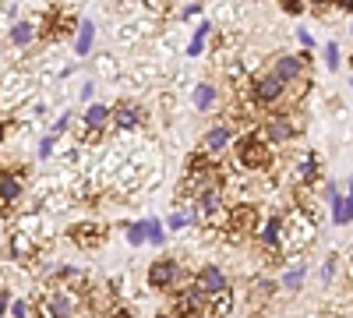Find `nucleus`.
Here are the masks:
<instances>
[{
	"label": "nucleus",
	"instance_id": "nucleus-7",
	"mask_svg": "<svg viewBox=\"0 0 353 318\" xmlns=\"http://www.w3.org/2000/svg\"><path fill=\"white\" fill-rule=\"evenodd\" d=\"M74 311H78V297L71 294V290H50L46 297H43V308H39V318H74Z\"/></svg>",
	"mask_w": 353,
	"mask_h": 318
},
{
	"label": "nucleus",
	"instance_id": "nucleus-10",
	"mask_svg": "<svg viewBox=\"0 0 353 318\" xmlns=\"http://www.w3.org/2000/svg\"><path fill=\"white\" fill-rule=\"evenodd\" d=\"M141 117H145L141 106H138L134 99H124V103H117V106H113V117H110V124H117L121 131H134V128L141 124Z\"/></svg>",
	"mask_w": 353,
	"mask_h": 318
},
{
	"label": "nucleus",
	"instance_id": "nucleus-12",
	"mask_svg": "<svg viewBox=\"0 0 353 318\" xmlns=\"http://www.w3.org/2000/svg\"><path fill=\"white\" fill-rule=\"evenodd\" d=\"M25 184L14 173H0V216H8V209H14V201L21 198Z\"/></svg>",
	"mask_w": 353,
	"mask_h": 318
},
{
	"label": "nucleus",
	"instance_id": "nucleus-26",
	"mask_svg": "<svg viewBox=\"0 0 353 318\" xmlns=\"http://www.w3.org/2000/svg\"><path fill=\"white\" fill-rule=\"evenodd\" d=\"M145 223V241L149 244H163L166 241V223H159V219H141Z\"/></svg>",
	"mask_w": 353,
	"mask_h": 318
},
{
	"label": "nucleus",
	"instance_id": "nucleus-19",
	"mask_svg": "<svg viewBox=\"0 0 353 318\" xmlns=\"http://www.w3.org/2000/svg\"><path fill=\"white\" fill-rule=\"evenodd\" d=\"M332 223H336V226L353 223V184L346 188V195H339V201L332 206Z\"/></svg>",
	"mask_w": 353,
	"mask_h": 318
},
{
	"label": "nucleus",
	"instance_id": "nucleus-13",
	"mask_svg": "<svg viewBox=\"0 0 353 318\" xmlns=\"http://www.w3.org/2000/svg\"><path fill=\"white\" fill-rule=\"evenodd\" d=\"M258 241H261L265 248H272V251L283 248V216H279V212H272L269 219L258 223Z\"/></svg>",
	"mask_w": 353,
	"mask_h": 318
},
{
	"label": "nucleus",
	"instance_id": "nucleus-33",
	"mask_svg": "<svg viewBox=\"0 0 353 318\" xmlns=\"http://www.w3.org/2000/svg\"><path fill=\"white\" fill-rule=\"evenodd\" d=\"M325 201H329V206H336V201H339V184L336 181H325Z\"/></svg>",
	"mask_w": 353,
	"mask_h": 318
},
{
	"label": "nucleus",
	"instance_id": "nucleus-20",
	"mask_svg": "<svg viewBox=\"0 0 353 318\" xmlns=\"http://www.w3.org/2000/svg\"><path fill=\"white\" fill-rule=\"evenodd\" d=\"M230 311H233V294L230 290L209 297V304H205V318H226Z\"/></svg>",
	"mask_w": 353,
	"mask_h": 318
},
{
	"label": "nucleus",
	"instance_id": "nucleus-6",
	"mask_svg": "<svg viewBox=\"0 0 353 318\" xmlns=\"http://www.w3.org/2000/svg\"><path fill=\"white\" fill-rule=\"evenodd\" d=\"M307 61H311V53H279L272 61V74L283 85H297L304 78V71H307Z\"/></svg>",
	"mask_w": 353,
	"mask_h": 318
},
{
	"label": "nucleus",
	"instance_id": "nucleus-35",
	"mask_svg": "<svg viewBox=\"0 0 353 318\" xmlns=\"http://www.w3.org/2000/svg\"><path fill=\"white\" fill-rule=\"evenodd\" d=\"M8 311H11V290L0 286V315H8Z\"/></svg>",
	"mask_w": 353,
	"mask_h": 318
},
{
	"label": "nucleus",
	"instance_id": "nucleus-24",
	"mask_svg": "<svg viewBox=\"0 0 353 318\" xmlns=\"http://www.w3.org/2000/svg\"><path fill=\"white\" fill-rule=\"evenodd\" d=\"M297 181H301V184H314V181H318V156H314V152H307V156L297 163Z\"/></svg>",
	"mask_w": 353,
	"mask_h": 318
},
{
	"label": "nucleus",
	"instance_id": "nucleus-32",
	"mask_svg": "<svg viewBox=\"0 0 353 318\" xmlns=\"http://www.w3.org/2000/svg\"><path fill=\"white\" fill-rule=\"evenodd\" d=\"M201 4H188V8H173V18H198Z\"/></svg>",
	"mask_w": 353,
	"mask_h": 318
},
{
	"label": "nucleus",
	"instance_id": "nucleus-18",
	"mask_svg": "<svg viewBox=\"0 0 353 318\" xmlns=\"http://www.w3.org/2000/svg\"><path fill=\"white\" fill-rule=\"evenodd\" d=\"M276 290H279V279H272V276H258V279L251 283V301H254V304H265V301H272V297H276Z\"/></svg>",
	"mask_w": 353,
	"mask_h": 318
},
{
	"label": "nucleus",
	"instance_id": "nucleus-30",
	"mask_svg": "<svg viewBox=\"0 0 353 318\" xmlns=\"http://www.w3.org/2000/svg\"><path fill=\"white\" fill-rule=\"evenodd\" d=\"M53 152H57V138H53V135H46V138L39 141V159H50Z\"/></svg>",
	"mask_w": 353,
	"mask_h": 318
},
{
	"label": "nucleus",
	"instance_id": "nucleus-2",
	"mask_svg": "<svg viewBox=\"0 0 353 318\" xmlns=\"http://www.w3.org/2000/svg\"><path fill=\"white\" fill-rule=\"evenodd\" d=\"M258 212L251 201H233L226 209V219H223V230H226V241H244L248 234H258Z\"/></svg>",
	"mask_w": 353,
	"mask_h": 318
},
{
	"label": "nucleus",
	"instance_id": "nucleus-21",
	"mask_svg": "<svg viewBox=\"0 0 353 318\" xmlns=\"http://www.w3.org/2000/svg\"><path fill=\"white\" fill-rule=\"evenodd\" d=\"M32 39H36V21L21 18V21L11 25V46H28Z\"/></svg>",
	"mask_w": 353,
	"mask_h": 318
},
{
	"label": "nucleus",
	"instance_id": "nucleus-8",
	"mask_svg": "<svg viewBox=\"0 0 353 318\" xmlns=\"http://www.w3.org/2000/svg\"><path fill=\"white\" fill-rule=\"evenodd\" d=\"M251 96H254L258 106H276V103L286 96V85H283L272 71H265V74H258V78L251 81Z\"/></svg>",
	"mask_w": 353,
	"mask_h": 318
},
{
	"label": "nucleus",
	"instance_id": "nucleus-37",
	"mask_svg": "<svg viewBox=\"0 0 353 318\" xmlns=\"http://www.w3.org/2000/svg\"><path fill=\"white\" fill-rule=\"evenodd\" d=\"M184 53H188V57H201V53H205V43H198V39H191Z\"/></svg>",
	"mask_w": 353,
	"mask_h": 318
},
{
	"label": "nucleus",
	"instance_id": "nucleus-9",
	"mask_svg": "<svg viewBox=\"0 0 353 318\" xmlns=\"http://www.w3.org/2000/svg\"><path fill=\"white\" fill-rule=\"evenodd\" d=\"M71 241L81 251H96L106 241V230H103V223H74L71 226Z\"/></svg>",
	"mask_w": 353,
	"mask_h": 318
},
{
	"label": "nucleus",
	"instance_id": "nucleus-5",
	"mask_svg": "<svg viewBox=\"0 0 353 318\" xmlns=\"http://www.w3.org/2000/svg\"><path fill=\"white\" fill-rule=\"evenodd\" d=\"M297 131H301V124L293 121V113H276V117H269L258 128V138L272 149V146H286V141H293Z\"/></svg>",
	"mask_w": 353,
	"mask_h": 318
},
{
	"label": "nucleus",
	"instance_id": "nucleus-16",
	"mask_svg": "<svg viewBox=\"0 0 353 318\" xmlns=\"http://www.w3.org/2000/svg\"><path fill=\"white\" fill-rule=\"evenodd\" d=\"M92 43H96V21L81 18L74 28V57H88L92 53Z\"/></svg>",
	"mask_w": 353,
	"mask_h": 318
},
{
	"label": "nucleus",
	"instance_id": "nucleus-1",
	"mask_svg": "<svg viewBox=\"0 0 353 318\" xmlns=\"http://www.w3.org/2000/svg\"><path fill=\"white\" fill-rule=\"evenodd\" d=\"M314 234H318V223H314L311 209H301V206H297L290 216H283V248H286L290 255L304 251V248L314 241Z\"/></svg>",
	"mask_w": 353,
	"mask_h": 318
},
{
	"label": "nucleus",
	"instance_id": "nucleus-15",
	"mask_svg": "<svg viewBox=\"0 0 353 318\" xmlns=\"http://www.w3.org/2000/svg\"><path fill=\"white\" fill-rule=\"evenodd\" d=\"M110 117H113V106H106V103H88V110H85V131L88 135H99L106 124H110Z\"/></svg>",
	"mask_w": 353,
	"mask_h": 318
},
{
	"label": "nucleus",
	"instance_id": "nucleus-17",
	"mask_svg": "<svg viewBox=\"0 0 353 318\" xmlns=\"http://www.w3.org/2000/svg\"><path fill=\"white\" fill-rule=\"evenodd\" d=\"M216 99H219V92H216L212 81H198L194 89H191V103H194V110H201V113H209V110L216 106Z\"/></svg>",
	"mask_w": 353,
	"mask_h": 318
},
{
	"label": "nucleus",
	"instance_id": "nucleus-28",
	"mask_svg": "<svg viewBox=\"0 0 353 318\" xmlns=\"http://www.w3.org/2000/svg\"><path fill=\"white\" fill-rule=\"evenodd\" d=\"M336 269H339V255L332 251V255L325 258V266H321V283H325V286L336 279Z\"/></svg>",
	"mask_w": 353,
	"mask_h": 318
},
{
	"label": "nucleus",
	"instance_id": "nucleus-42",
	"mask_svg": "<svg viewBox=\"0 0 353 318\" xmlns=\"http://www.w3.org/2000/svg\"><path fill=\"white\" fill-rule=\"evenodd\" d=\"M184 318H205V311H194V315H184Z\"/></svg>",
	"mask_w": 353,
	"mask_h": 318
},
{
	"label": "nucleus",
	"instance_id": "nucleus-23",
	"mask_svg": "<svg viewBox=\"0 0 353 318\" xmlns=\"http://www.w3.org/2000/svg\"><path fill=\"white\" fill-rule=\"evenodd\" d=\"M304 279H307V266H304V262H297V266H290V269L283 272L279 286H286V290H301Z\"/></svg>",
	"mask_w": 353,
	"mask_h": 318
},
{
	"label": "nucleus",
	"instance_id": "nucleus-11",
	"mask_svg": "<svg viewBox=\"0 0 353 318\" xmlns=\"http://www.w3.org/2000/svg\"><path fill=\"white\" fill-rule=\"evenodd\" d=\"M194 279H198V286H201V290L209 294V297H216V294H226V290H230L226 272H223L219 266H201Z\"/></svg>",
	"mask_w": 353,
	"mask_h": 318
},
{
	"label": "nucleus",
	"instance_id": "nucleus-31",
	"mask_svg": "<svg viewBox=\"0 0 353 318\" xmlns=\"http://www.w3.org/2000/svg\"><path fill=\"white\" fill-rule=\"evenodd\" d=\"M325 64H329V71H339V46L336 43L325 46Z\"/></svg>",
	"mask_w": 353,
	"mask_h": 318
},
{
	"label": "nucleus",
	"instance_id": "nucleus-29",
	"mask_svg": "<svg viewBox=\"0 0 353 318\" xmlns=\"http://www.w3.org/2000/svg\"><path fill=\"white\" fill-rule=\"evenodd\" d=\"M128 244H134V248H141V244H149V241H145V223H141V219L128 226Z\"/></svg>",
	"mask_w": 353,
	"mask_h": 318
},
{
	"label": "nucleus",
	"instance_id": "nucleus-39",
	"mask_svg": "<svg viewBox=\"0 0 353 318\" xmlns=\"http://www.w3.org/2000/svg\"><path fill=\"white\" fill-rule=\"evenodd\" d=\"M92 89H96V85H92V81H85L81 89H78V96H81V99H92Z\"/></svg>",
	"mask_w": 353,
	"mask_h": 318
},
{
	"label": "nucleus",
	"instance_id": "nucleus-14",
	"mask_svg": "<svg viewBox=\"0 0 353 318\" xmlns=\"http://www.w3.org/2000/svg\"><path fill=\"white\" fill-rule=\"evenodd\" d=\"M230 138H233V128H230V124H216V128H209V131L201 135V152H209V156L223 152V149L230 146Z\"/></svg>",
	"mask_w": 353,
	"mask_h": 318
},
{
	"label": "nucleus",
	"instance_id": "nucleus-25",
	"mask_svg": "<svg viewBox=\"0 0 353 318\" xmlns=\"http://www.w3.org/2000/svg\"><path fill=\"white\" fill-rule=\"evenodd\" d=\"M194 223V216H191V209H173L170 216H166V230H173V234H184V230Z\"/></svg>",
	"mask_w": 353,
	"mask_h": 318
},
{
	"label": "nucleus",
	"instance_id": "nucleus-41",
	"mask_svg": "<svg viewBox=\"0 0 353 318\" xmlns=\"http://www.w3.org/2000/svg\"><path fill=\"white\" fill-rule=\"evenodd\" d=\"M297 39H301L304 46H314V39H311V32H304V28H297Z\"/></svg>",
	"mask_w": 353,
	"mask_h": 318
},
{
	"label": "nucleus",
	"instance_id": "nucleus-22",
	"mask_svg": "<svg viewBox=\"0 0 353 318\" xmlns=\"http://www.w3.org/2000/svg\"><path fill=\"white\" fill-rule=\"evenodd\" d=\"M11 255L18 262H28V258L36 255V237H25V234H14L11 237Z\"/></svg>",
	"mask_w": 353,
	"mask_h": 318
},
{
	"label": "nucleus",
	"instance_id": "nucleus-27",
	"mask_svg": "<svg viewBox=\"0 0 353 318\" xmlns=\"http://www.w3.org/2000/svg\"><path fill=\"white\" fill-rule=\"evenodd\" d=\"M96 68H99V74H106V78H117V74H121V64H117L110 53H103V57H99Z\"/></svg>",
	"mask_w": 353,
	"mask_h": 318
},
{
	"label": "nucleus",
	"instance_id": "nucleus-3",
	"mask_svg": "<svg viewBox=\"0 0 353 318\" xmlns=\"http://www.w3.org/2000/svg\"><path fill=\"white\" fill-rule=\"evenodd\" d=\"M233 152H237V163L244 170H251V173H265V170L272 166V149L258 138V131L254 135H244L237 146H233Z\"/></svg>",
	"mask_w": 353,
	"mask_h": 318
},
{
	"label": "nucleus",
	"instance_id": "nucleus-40",
	"mask_svg": "<svg viewBox=\"0 0 353 318\" xmlns=\"http://www.w3.org/2000/svg\"><path fill=\"white\" fill-rule=\"evenodd\" d=\"M283 11L286 14H304V4H293V0H290V4H283Z\"/></svg>",
	"mask_w": 353,
	"mask_h": 318
},
{
	"label": "nucleus",
	"instance_id": "nucleus-36",
	"mask_svg": "<svg viewBox=\"0 0 353 318\" xmlns=\"http://www.w3.org/2000/svg\"><path fill=\"white\" fill-rule=\"evenodd\" d=\"M237 14H241L237 8H219V11H216V18H219V21H233Z\"/></svg>",
	"mask_w": 353,
	"mask_h": 318
},
{
	"label": "nucleus",
	"instance_id": "nucleus-43",
	"mask_svg": "<svg viewBox=\"0 0 353 318\" xmlns=\"http://www.w3.org/2000/svg\"><path fill=\"white\" fill-rule=\"evenodd\" d=\"M350 32H353V25H350Z\"/></svg>",
	"mask_w": 353,
	"mask_h": 318
},
{
	"label": "nucleus",
	"instance_id": "nucleus-4",
	"mask_svg": "<svg viewBox=\"0 0 353 318\" xmlns=\"http://www.w3.org/2000/svg\"><path fill=\"white\" fill-rule=\"evenodd\" d=\"M184 279H188V272H184V266L176 262V258H156V262L149 266V286L152 290H184Z\"/></svg>",
	"mask_w": 353,
	"mask_h": 318
},
{
	"label": "nucleus",
	"instance_id": "nucleus-34",
	"mask_svg": "<svg viewBox=\"0 0 353 318\" xmlns=\"http://www.w3.org/2000/svg\"><path fill=\"white\" fill-rule=\"evenodd\" d=\"M110 318H134V311L128 304H117V308H110Z\"/></svg>",
	"mask_w": 353,
	"mask_h": 318
},
{
	"label": "nucleus",
	"instance_id": "nucleus-38",
	"mask_svg": "<svg viewBox=\"0 0 353 318\" xmlns=\"http://www.w3.org/2000/svg\"><path fill=\"white\" fill-rule=\"evenodd\" d=\"M25 311H28L25 301H11V315H14V318H25Z\"/></svg>",
	"mask_w": 353,
	"mask_h": 318
}]
</instances>
